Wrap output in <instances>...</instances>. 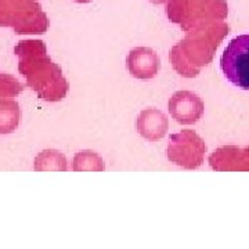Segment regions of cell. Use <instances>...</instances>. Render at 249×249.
Returning <instances> with one entry per match:
<instances>
[{
    "label": "cell",
    "instance_id": "277c9868",
    "mask_svg": "<svg viewBox=\"0 0 249 249\" xmlns=\"http://www.w3.org/2000/svg\"><path fill=\"white\" fill-rule=\"evenodd\" d=\"M151 3L154 4H162V3H165V1H168V0H150Z\"/></svg>",
    "mask_w": 249,
    "mask_h": 249
},
{
    "label": "cell",
    "instance_id": "3957f363",
    "mask_svg": "<svg viewBox=\"0 0 249 249\" xmlns=\"http://www.w3.org/2000/svg\"><path fill=\"white\" fill-rule=\"evenodd\" d=\"M127 61L142 62V64L129 65L133 76L140 78V79L154 78L157 71H158V58H157V54L154 53V50H151V49H145V47L134 49L129 55Z\"/></svg>",
    "mask_w": 249,
    "mask_h": 249
},
{
    "label": "cell",
    "instance_id": "7a4b0ae2",
    "mask_svg": "<svg viewBox=\"0 0 249 249\" xmlns=\"http://www.w3.org/2000/svg\"><path fill=\"white\" fill-rule=\"evenodd\" d=\"M169 111L178 124H196L202 115V103L190 91H178L170 98Z\"/></svg>",
    "mask_w": 249,
    "mask_h": 249
},
{
    "label": "cell",
    "instance_id": "6da1fadb",
    "mask_svg": "<svg viewBox=\"0 0 249 249\" xmlns=\"http://www.w3.org/2000/svg\"><path fill=\"white\" fill-rule=\"evenodd\" d=\"M220 68L231 85L249 90V35L234 37L224 49Z\"/></svg>",
    "mask_w": 249,
    "mask_h": 249
}]
</instances>
